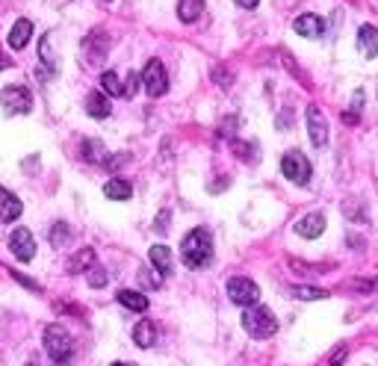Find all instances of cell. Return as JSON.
<instances>
[{"label":"cell","mask_w":378,"mask_h":366,"mask_svg":"<svg viewBox=\"0 0 378 366\" xmlns=\"http://www.w3.org/2000/svg\"><path fill=\"white\" fill-rule=\"evenodd\" d=\"M349 290H364V293H372V290H378V281H352Z\"/></svg>","instance_id":"obj_31"},{"label":"cell","mask_w":378,"mask_h":366,"mask_svg":"<svg viewBox=\"0 0 378 366\" xmlns=\"http://www.w3.org/2000/svg\"><path fill=\"white\" fill-rule=\"evenodd\" d=\"M112 366H124V363H112Z\"/></svg>","instance_id":"obj_37"},{"label":"cell","mask_w":378,"mask_h":366,"mask_svg":"<svg viewBox=\"0 0 378 366\" xmlns=\"http://www.w3.org/2000/svg\"><path fill=\"white\" fill-rule=\"evenodd\" d=\"M45 352L54 358V363H69L74 355L71 334L62 325H47L45 328Z\"/></svg>","instance_id":"obj_3"},{"label":"cell","mask_w":378,"mask_h":366,"mask_svg":"<svg viewBox=\"0 0 378 366\" xmlns=\"http://www.w3.org/2000/svg\"><path fill=\"white\" fill-rule=\"evenodd\" d=\"M134 343L142 346V348H151V346L157 343V325L148 322V319H142V322L134 328Z\"/></svg>","instance_id":"obj_20"},{"label":"cell","mask_w":378,"mask_h":366,"mask_svg":"<svg viewBox=\"0 0 378 366\" xmlns=\"http://www.w3.org/2000/svg\"><path fill=\"white\" fill-rule=\"evenodd\" d=\"M322 230H325V216L322 213H307L299 219V225H295V234L305 237V240H317Z\"/></svg>","instance_id":"obj_12"},{"label":"cell","mask_w":378,"mask_h":366,"mask_svg":"<svg viewBox=\"0 0 378 366\" xmlns=\"http://www.w3.org/2000/svg\"><path fill=\"white\" fill-rule=\"evenodd\" d=\"M0 104L6 107L9 115H12V112L24 115V112L33 110V95H30L24 86H6L4 92H0Z\"/></svg>","instance_id":"obj_7"},{"label":"cell","mask_w":378,"mask_h":366,"mask_svg":"<svg viewBox=\"0 0 378 366\" xmlns=\"http://www.w3.org/2000/svg\"><path fill=\"white\" fill-rule=\"evenodd\" d=\"M116 298H119L122 307L134 310V313H145V310H148V298H145L142 293H136V290H119Z\"/></svg>","instance_id":"obj_18"},{"label":"cell","mask_w":378,"mask_h":366,"mask_svg":"<svg viewBox=\"0 0 378 366\" xmlns=\"http://www.w3.org/2000/svg\"><path fill=\"white\" fill-rule=\"evenodd\" d=\"M9 252L24 263L33 260V254H36V240H33V234L27 228H15L9 234Z\"/></svg>","instance_id":"obj_8"},{"label":"cell","mask_w":378,"mask_h":366,"mask_svg":"<svg viewBox=\"0 0 378 366\" xmlns=\"http://www.w3.org/2000/svg\"><path fill=\"white\" fill-rule=\"evenodd\" d=\"M6 69H12V59L6 54H0V71H6Z\"/></svg>","instance_id":"obj_36"},{"label":"cell","mask_w":378,"mask_h":366,"mask_svg":"<svg viewBox=\"0 0 378 366\" xmlns=\"http://www.w3.org/2000/svg\"><path fill=\"white\" fill-rule=\"evenodd\" d=\"M83 154H86V160H92V163H104V160H107L104 145L98 142V139H86V142H83Z\"/></svg>","instance_id":"obj_25"},{"label":"cell","mask_w":378,"mask_h":366,"mask_svg":"<svg viewBox=\"0 0 378 366\" xmlns=\"http://www.w3.org/2000/svg\"><path fill=\"white\" fill-rule=\"evenodd\" d=\"M139 83H142V74H127V83H124V98H134L139 92Z\"/></svg>","instance_id":"obj_29"},{"label":"cell","mask_w":378,"mask_h":366,"mask_svg":"<svg viewBox=\"0 0 378 366\" xmlns=\"http://www.w3.org/2000/svg\"><path fill=\"white\" fill-rule=\"evenodd\" d=\"M201 12H204V0H180V4H177V18L184 24L199 21Z\"/></svg>","instance_id":"obj_19"},{"label":"cell","mask_w":378,"mask_h":366,"mask_svg":"<svg viewBox=\"0 0 378 366\" xmlns=\"http://www.w3.org/2000/svg\"><path fill=\"white\" fill-rule=\"evenodd\" d=\"M343 360H346V352H343V348H340V352H337V355L331 358V363H328V366H340Z\"/></svg>","instance_id":"obj_35"},{"label":"cell","mask_w":378,"mask_h":366,"mask_svg":"<svg viewBox=\"0 0 378 366\" xmlns=\"http://www.w3.org/2000/svg\"><path fill=\"white\" fill-rule=\"evenodd\" d=\"M139 281H142V287L157 290V287L163 284V275H160L157 269H142V272H139Z\"/></svg>","instance_id":"obj_27"},{"label":"cell","mask_w":378,"mask_h":366,"mask_svg":"<svg viewBox=\"0 0 378 366\" xmlns=\"http://www.w3.org/2000/svg\"><path fill=\"white\" fill-rule=\"evenodd\" d=\"M307 136L317 148H322L328 142V122H325V115L317 104L307 107Z\"/></svg>","instance_id":"obj_9"},{"label":"cell","mask_w":378,"mask_h":366,"mask_svg":"<svg viewBox=\"0 0 378 366\" xmlns=\"http://www.w3.org/2000/svg\"><path fill=\"white\" fill-rule=\"evenodd\" d=\"M293 30L299 33V36H305V39H319L322 33H325V21L319 18V15H299V18L293 21Z\"/></svg>","instance_id":"obj_10"},{"label":"cell","mask_w":378,"mask_h":366,"mask_svg":"<svg viewBox=\"0 0 378 366\" xmlns=\"http://www.w3.org/2000/svg\"><path fill=\"white\" fill-rule=\"evenodd\" d=\"M110 98L104 95V92H92L89 98H86V112L92 115V119H107L110 115Z\"/></svg>","instance_id":"obj_17"},{"label":"cell","mask_w":378,"mask_h":366,"mask_svg":"<svg viewBox=\"0 0 378 366\" xmlns=\"http://www.w3.org/2000/svg\"><path fill=\"white\" fill-rule=\"evenodd\" d=\"M95 266V252L92 248H80V252L71 257V263H69V272H89Z\"/></svg>","instance_id":"obj_22"},{"label":"cell","mask_w":378,"mask_h":366,"mask_svg":"<svg viewBox=\"0 0 378 366\" xmlns=\"http://www.w3.org/2000/svg\"><path fill=\"white\" fill-rule=\"evenodd\" d=\"M358 47L367 59H375L378 57V27H372V24L360 27L358 30Z\"/></svg>","instance_id":"obj_13"},{"label":"cell","mask_w":378,"mask_h":366,"mask_svg":"<svg viewBox=\"0 0 378 366\" xmlns=\"http://www.w3.org/2000/svg\"><path fill=\"white\" fill-rule=\"evenodd\" d=\"M290 293L295 298H302V302H319V298H328V290H319V287H293Z\"/></svg>","instance_id":"obj_24"},{"label":"cell","mask_w":378,"mask_h":366,"mask_svg":"<svg viewBox=\"0 0 378 366\" xmlns=\"http://www.w3.org/2000/svg\"><path fill=\"white\" fill-rule=\"evenodd\" d=\"M107 47H110L107 36H104L101 30H95L92 36H86V42H83V54H86V62H89V65L101 62V59L107 57Z\"/></svg>","instance_id":"obj_11"},{"label":"cell","mask_w":378,"mask_h":366,"mask_svg":"<svg viewBox=\"0 0 378 366\" xmlns=\"http://www.w3.org/2000/svg\"><path fill=\"white\" fill-rule=\"evenodd\" d=\"M101 89H104V95H110V98H122V95H124V86H122V80H119L116 71H104V74H101Z\"/></svg>","instance_id":"obj_23"},{"label":"cell","mask_w":378,"mask_h":366,"mask_svg":"<svg viewBox=\"0 0 378 366\" xmlns=\"http://www.w3.org/2000/svg\"><path fill=\"white\" fill-rule=\"evenodd\" d=\"M180 257H184V263L189 266V269H204V266H210V260H213L210 230H204V228L189 230V234L184 237V242H180Z\"/></svg>","instance_id":"obj_1"},{"label":"cell","mask_w":378,"mask_h":366,"mask_svg":"<svg viewBox=\"0 0 378 366\" xmlns=\"http://www.w3.org/2000/svg\"><path fill=\"white\" fill-rule=\"evenodd\" d=\"M242 328L249 331L254 340H269L275 331H278V319H275V313H272L269 307L254 305V307H245V313H242Z\"/></svg>","instance_id":"obj_2"},{"label":"cell","mask_w":378,"mask_h":366,"mask_svg":"<svg viewBox=\"0 0 378 366\" xmlns=\"http://www.w3.org/2000/svg\"><path fill=\"white\" fill-rule=\"evenodd\" d=\"M142 86H145V92L151 95V98H163V95L169 92V74H166V65H163L160 59H151V62L145 65Z\"/></svg>","instance_id":"obj_4"},{"label":"cell","mask_w":378,"mask_h":366,"mask_svg":"<svg viewBox=\"0 0 378 366\" xmlns=\"http://www.w3.org/2000/svg\"><path fill=\"white\" fill-rule=\"evenodd\" d=\"M21 210L24 207H21L18 198H15L9 189L0 187V222H15L21 216Z\"/></svg>","instance_id":"obj_14"},{"label":"cell","mask_w":378,"mask_h":366,"mask_svg":"<svg viewBox=\"0 0 378 366\" xmlns=\"http://www.w3.org/2000/svg\"><path fill=\"white\" fill-rule=\"evenodd\" d=\"M166 222H169V210H163V213H160V219H157V228H160V230H166V228H169Z\"/></svg>","instance_id":"obj_33"},{"label":"cell","mask_w":378,"mask_h":366,"mask_svg":"<svg viewBox=\"0 0 378 366\" xmlns=\"http://www.w3.org/2000/svg\"><path fill=\"white\" fill-rule=\"evenodd\" d=\"M228 295H231V302L240 307H254L260 302V287L252 278H231L228 281Z\"/></svg>","instance_id":"obj_5"},{"label":"cell","mask_w":378,"mask_h":366,"mask_svg":"<svg viewBox=\"0 0 378 366\" xmlns=\"http://www.w3.org/2000/svg\"><path fill=\"white\" fill-rule=\"evenodd\" d=\"M104 195L110 198V201H127V198L134 195V187H130L124 177H110L107 187H104Z\"/></svg>","instance_id":"obj_15"},{"label":"cell","mask_w":378,"mask_h":366,"mask_svg":"<svg viewBox=\"0 0 378 366\" xmlns=\"http://www.w3.org/2000/svg\"><path fill=\"white\" fill-rule=\"evenodd\" d=\"M148 257H151V266H154L160 275L172 272V248H169V245H154Z\"/></svg>","instance_id":"obj_21"},{"label":"cell","mask_w":378,"mask_h":366,"mask_svg":"<svg viewBox=\"0 0 378 366\" xmlns=\"http://www.w3.org/2000/svg\"><path fill=\"white\" fill-rule=\"evenodd\" d=\"M65 240H69V228H65L62 222H57V225H54V230H51V242L59 248Z\"/></svg>","instance_id":"obj_30"},{"label":"cell","mask_w":378,"mask_h":366,"mask_svg":"<svg viewBox=\"0 0 378 366\" xmlns=\"http://www.w3.org/2000/svg\"><path fill=\"white\" fill-rule=\"evenodd\" d=\"M86 281H89V287H95V290H101V287H107V281H110V275H107V269H101V266H92V269L86 272Z\"/></svg>","instance_id":"obj_26"},{"label":"cell","mask_w":378,"mask_h":366,"mask_svg":"<svg viewBox=\"0 0 378 366\" xmlns=\"http://www.w3.org/2000/svg\"><path fill=\"white\" fill-rule=\"evenodd\" d=\"M234 4H237V6H242V9H254V6L260 4V0H234Z\"/></svg>","instance_id":"obj_34"},{"label":"cell","mask_w":378,"mask_h":366,"mask_svg":"<svg viewBox=\"0 0 378 366\" xmlns=\"http://www.w3.org/2000/svg\"><path fill=\"white\" fill-rule=\"evenodd\" d=\"M30 36H33V24L27 18L15 21V27L9 30V47H12V51H21V47H27Z\"/></svg>","instance_id":"obj_16"},{"label":"cell","mask_w":378,"mask_h":366,"mask_svg":"<svg viewBox=\"0 0 378 366\" xmlns=\"http://www.w3.org/2000/svg\"><path fill=\"white\" fill-rule=\"evenodd\" d=\"M39 57H42V62L47 65V74H54V71H57V59L51 57V47H47V39H42V42H39Z\"/></svg>","instance_id":"obj_28"},{"label":"cell","mask_w":378,"mask_h":366,"mask_svg":"<svg viewBox=\"0 0 378 366\" xmlns=\"http://www.w3.org/2000/svg\"><path fill=\"white\" fill-rule=\"evenodd\" d=\"M12 278H15V281H21V284H24L27 290H39V284H36V281H30V278H24L21 272H12Z\"/></svg>","instance_id":"obj_32"},{"label":"cell","mask_w":378,"mask_h":366,"mask_svg":"<svg viewBox=\"0 0 378 366\" xmlns=\"http://www.w3.org/2000/svg\"><path fill=\"white\" fill-rule=\"evenodd\" d=\"M281 172L287 180L299 183V187H305V183L310 180V160L299 151H287L284 160H281Z\"/></svg>","instance_id":"obj_6"}]
</instances>
